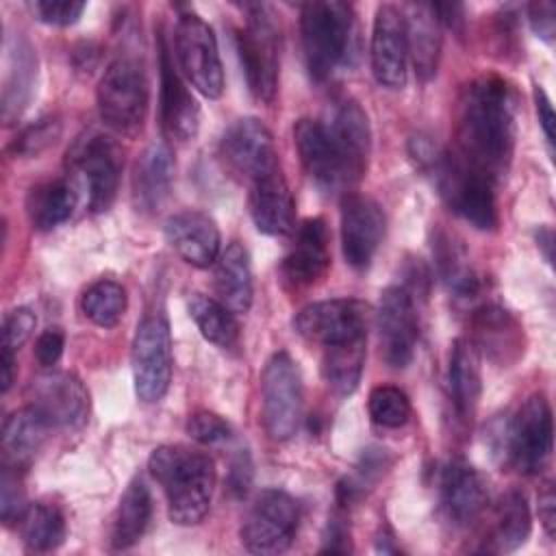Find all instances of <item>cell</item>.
<instances>
[{
    "mask_svg": "<svg viewBox=\"0 0 556 556\" xmlns=\"http://www.w3.org/2000/svg\"><path fill=\"white\" fill-rule=\"evenodd\" d=\"M473 332L478 350H482L491 361L500 365H508L517 361V356L523 352V332L519 321L504 311L502 306L486 304L476 311L473 315Z\"/></svg>",
    "mask_w": 556,
    "mask_h": 556,
    "instance_id": "25",
    "label": "cell"
},
{
    "mask_svg": "<svg viewBox=\"0 0 556 556\" xmlns=\"http://www.w3.org/2000/svg\"><path fill=\"white\" fill-rule=\"evenodd\" d=\"M17 526L24 545L33 552H50L65 539V517L54 504H28Z\"/></svg>",
    "mask_w": 556,
    "mask_h": 556,
    "instance_id": "37",
    "label": "cell"
},
{
    "mask_svg": "<svg viewBox=\"0 0 556 556\" xmlns=\"http://www.w3.org/2000/svg\"><path fill=\"white\" fill-rule=\"evenodd\" d=\"M539 521L545 534L552 539L556 530V495L552 484H545L543 491L539 493Z\"/></svg>",
    "mask_w": 556,
    "mask_h": 556,
    "instance_id": "49",
    "label": "cell"
},
{
    "mask_svg": "<svg viewBox=\"0 0 556 556\" xmlns=\"http://www.w3.org/2000/svg\"><path fill=\"white\" fill-rule=\"evenodd\" d=\"M126 304V289L115 280H98L80 298L85 317L100 328H113L122 319Z\"/></svg>",
    "mask_w": 556,
    "mask_h": 556,
    "instance_id": "38",
    "label": "cell"
},
{
    "mask_svg": "<svg viewBox=\"0 0 556 556\" xmlns=\"http://www.w3.org/2000/svg\"><path fill=\"white\" fill-rule=\"evenodd\" d=\"M26 500H24V489L20 482V469L2 465V476H0V517L7 526L13 521H20V517L26 510Z\"/></svg>",
    "mask_w": 556,
    "mask_h": 556,
    "instance_id": "43",
    "label": "cell"
},
{
    "mask_svg": "<svg viewBox=\"0 0 556 556\" xmlns=\"http://www.w3.org/2000/svg\"><path fill=\"white\" fill-rule=\"evenodd\" d=\"M174 50L185 78L204 96L219 98L224 91V67L213 28L195 13H182L174 28Z\"/></svg>",
    "mask_w": 556,
    "mask_h": 556,
    "instance_id": "11",
    "label": "cell"
},
{
    "mask_svg": "<svg viewBox=\"0 0 556 556\" xmlns=\"http://www.w3.org/2000/svg\"><path fill=\"white\" fill-rule=\"evenodd\" d=\"M165 239L176 254L193 265L208 267L222 254V237L215 219L202 211H180L165 222Z\"/></svg>",
    "mask_w": 556,
    "mask_h": 556,
    "instance_id": "23",
    "label": "cell"
},
{
    "mask_svg": "<svg viewBox=\"0 0 556 556\" xmlns=\"http://www.w3.org/2000/svg\"><path fill=\"white\" fill-rule=\"evenodd\" d=\"M215 263L217 300L226 304L232 313H248L254 295L248 250L241 243L232 241L226 245Z\"/></svg>",
    "mask_w": 556,
    "mask_h": 556,
    "instance_id": "31",
    "label": "cell"
},
{
    "mask_svg": "<svg viewBox=\"0 0 556 556\" xmlns=\"http://www.w3.org/2000/svg\"><path fill=\"white\" fill-rule=\"evenodd\" d=\"M534 102H536V115H539V124L545 132V139L549 146H554V111H552V102L547 98V93L541 87H534Z\"/></svg>",
    "mask_w": 556,
    "mask_h": 556,
    "instance_id": "50",
    "label": "cell"
},
{
    "mask_svg": "<svg viewBox=\"0 0 556 556\" xmlns=\"http://www.w3.org/2000/svg\"><path fill=\"white\" fill-rule=\"evenodd\" d=\"M152 478L163 486L167 515L178 526L200 523L215 489V463L187 445H161L148 458Z\"/></svg>",
    "mask_w": 556,
    "mask_h": 556,
    "instance_id": "4",
    "label": "cell"
},
{
    "mask_svg": "<svg viewBox=\"0 0 556 556\" xmlns=\"http://www.w3.org/2000/svg\"><path fill=\"white\" fill-rule=\"evenodd\" d=\"M298 521V502L287 491L267 489L254 500L243 519L241 543L252 554H280L291 545Z\"/></svg>",
    "mask_w": 556,
    "mask_h": 556,
    "instance_id": "13",
    "label": "cell"
},
{
    "mask_svg": "<svg viewBox=\"0 0 556 556\" xmlns=\"http://www.w3.org/2000/svg\"><path fill=\"white\" fill-rule=\"evenodd\" d=\"M304 408V387L298 363L287 352H276L261 374L263 428L274 441L295 434Z\"/></svg>",
    "mask_w": 556,
    "mask_h": 556,
    "instance_id": "9",
    "label": "cell"
},
{
    "mask_svg": "<svg viewBox=\"0 0 556 556\" xmlns=\"http://www.w3.org/2000/svg\"><path fill=\"white\" fill-rule=\"evenodd\" d=\"M408 59L413 61L419 80H430L437 74L441 56V24L430 4H408L404 11Z\"/></svg>",
    "mask_w": 556,
    "mask_h": 556,
    "instance_id": "30",
    "label": "cell"
},
{
    "mask_svg": "<svg viewBox=\"0 0 556 556\" xmlns=\"http://www.w3.org/2000/svg\"><path fill=\"white\" fill-rule=\"evenodd\" d=\"M539 245L545 248V258L552 261V230L549 228H543L539 232Z\"/></svg>",
    "mask_w": 556,
    "mask_h": 556,
    "instance_id": "53",
    "label": "cell"
},
{
    "mask_svg": "<svg viewBox=\"0 0 556 556\" xmlns=\"http://www.w3.org/2000/svg\"><path fill=\"white\" fill-rule=\"evenodd\" d=\"M37 80V56L33 46L22 37L7 43V72L2 85V119L11 124L26 109Z\"/></svg>",
    "mask_w": 556,
    "mask_h": 556,
    "instance_id": "26",
    "label": "cell"
},
{
    "mask_svg": "<svg viewBox=\"0 0 556 556\" xmlns=\"http://www.w3.org/2000/svg\"><path fill=\"white\" fill-rule=\"evenodd\" d=\"M384 211L367 195L348 193L341 204V250L343 258L354 269H365L382 237H384Z\"/></svg>",
    "mask_w": 556,
    "mask_h": 556,
    "instance_id": "19",
    "label": "cell"
},
{
    "mask_svg": "<svg viewBox=\"0 0 556 556\" xmlns=\"http://www.w3.org/2000/svg\"><path fill=\"white\" fill-rule=\"evenodd\" d=\"M252 480V463L250 456L243 452L239 454L232 463H230V471H228V486L232 493L243 495L248 491V484Z\"/></svg>",
    "mask_w": 556,
    "mask_h": 556,
    "instance_id": "48",
    "label": "cell"
},
{
    "mask_svg": "<svg viewBox=\"0 0 556 556\" xmlns=\"http://www.w3.org/2000/svg\"><path fill=\"white\" fill-rule=\"evenodd\" d=\"M371 72L387 89H402L408 74V41L404 11L395 4H382L374 17L371 30Z\"/></svg>",
    "mask_w": 556,
    "mask_h": 556,
    "instance_id": "17",
    "label": "cell"
},
{
    "mask_svg": "<svg viewBox=\"0 0 556 556\" xmlns=\"http://www.w3.org/2000/svg\"><path fill=\"white\" fill-rule=\"evenodd\" d=\"M132 380L141 402H159L172 382V334L163 315H148L137 326L132 339Z\"/></svg>",
    "mask_w": 556,
    "mask_h": 556,
    "instance_id": "12",
    "label": "cell"
},
{
    "mask_svg": "<svg viewBox=\"0 0 556 556\" xmlns=\"http://www.w3.org/2000/svg\"><path fill=\"white\" fill-rule=\"evenodd\" d=\"M65 348V334L61 328H46L35 341V358L41 367H52L61 358Z\"/></svg>",
    "mask_w": 556,
    "mask_h": 556,
    "instance_id": "46",
    "label": "cell"
},
{
    "mask_svg": "<svg viewBox=\"0 0 556 556\" xmlns=\"http://www.w3.org/2000/svg\"><path fill=\"white\" fill-rule=\"evenodd\" d=\"M174 154L167 143H150L135 163L132 193L141 208L156 211L169 195L174 182Z\"/></svg>",
    "mask_w": 556,
    "mask_h": 556,
    "instance_id": "27",
    "label": "cell"
},
{
    "mask_svg": "<svg viewBox=\"0 0 556 556\" xmlns=\"http://www.w3.org/2000/svg\"><path fill=\"white\" fill-rule=\"evenodd\" d=\"M295 330L324 348L367 337V306L352 298L321 300L304 306L295 321Z\"/></svg>",
    "mask_w": 556,
    "mask_h": 556,
    "instance_id": "15",
    "label": "cell"
},
{
    "mask_svg": "<svg viewBox=\"0 0 556 556\" xmlns=\"http://www.w3.org/2000/svg\"><path fill=\"white\" fill-rule=\"evenodd\" d=\"M76 202L78 191L70 180H41L28 189L26 217L35 230H52L72 217Z\"/></svg>",
    "mask_w": 556,
    "mask_h": 556,
    "instance_id": "32",
    "label": "cell"
},
{
    "mask_svg": "<svg viewBox=\"0 0 556 556\" xmlns=\"http://www.w3.org/2000/svg\"><path fill=\"white\" fill-rule=\"evenodd\" d=\"M152 517V497L141 478H135L117 506L113 530H111V545L113 549H128L143 536Z\"/></svg>",
    "mask_w": 556,
    "mask_h": 556,
    "instance_id": "34",
    "label": "cell"
},
{
    "mask_svg": "<svg viewBox=\"0 0 556 556\" xmlns=\"http://www.w3.org/2000/svg\"><path fill=\"white\" fill-rule=\"evenodd\" d=\"M35 326H37V317L30 308L20 306L9 311L2 324V350L15 354L30 339Z\"/></svg>",
    "mask_w": 556,
    "mask_h": 556,
    "instance_id": "44",
    "label": "cell"
},
{
    "mask_svg": "<svg viewBox=\"0 0 556 556\" xmlns=\"http://www.w3.org/2000/svg\"><path fill=\"white\" fill-rule=\"evenodd\" d=\"M293 141L311 180L326 193L354 187L365 169L371 148L367 113L358 102L341 98L330 104L324 119H300Z\"/></svg>",
    "mask_w": 556,
    "mask_h": 556,
    "instance_id": "1",
    "label": "cell"
},
{
    "mask_svg": "<svg viewBox=\"0 0 556 556\" xmlns=\"http://www.w3.org/2000/svg\"><path fill=\"white\" fill-rule=\"evenodd\" d=\"M28 404L35 406L52 428H78L89 413V393L74 374L50 371L30 380Z\"/></svg>",
    "mask_w": 556,
    "mask_h": 556,
    "instance_id": "18",
    "label": "cell"
},
{
    "mask_svg": "<svg viewBox=\"0 0 556 556\" xmlns=\"http://www.w3.org/2000/svg\"><path fill=\"white\" fill-rule=\"evenodd\" d=\"M13 376H15V354L2 350L0 354V382H2V393H7L13 384Z\"/></svg>",
    "mask_w": 556,
    "mask_h": 556,
    "instance_id": "52",
    "label": "cell"
},
{
    "mask_svg": "<svg viewBox=\"0 0 556 556\" xmlns=\"http://www.w3.org/2000/svg\"><path fill=\"white\" fill-rule=\"evenodd\" d=\"M515 115V93L504 78H473L458 98L452 152L497 185L513 161Z\"/></svg>",
    "mask_w": 556,
    "mask_h": 556,
    "instance_id": "2",
    "label": "cell"
},
{
    "mask_svg": "<svg viewBox=\"0 0 556 556\" xmlns=\"http://www.w3.org/2000/svg\"><path fill=\"white\" fill-rule=\"evenodd\" d=\"M161 126L163 132L174 141H189L195 137L200 126V106L187 83L174 67L169 50L161 39Z\"/></svg>",
    "mask_w": 556,
    "mask_h": 556,
    "instance_id": "22",
    "label": "cell"
},
{
    "mask_svg": "<svg viewBox=\"0 0 556 556\" xmlns=\"http://www.w3.org/2000/svg\"><path fill=\"white\" fill-rule=\"evenodd\" d=\"M532 530V517L528 500L521 491L513 489L500 497L493 513V530H491V545L489 552L506 554L519 549Z\"/></svg>",
    "mask_w": 556,
    "mask_h": 556,
    "instance_id": "33",
    "label": "cell"
},
{
    "mask_svg": "<svg viewBox=\"0 0 556 556\" xmlns=\"http://www.w3.org/2000/svg\"><path fill=\"white\" fill-rule=\"evenodd\" d=\"M67 165L87 193V204L93 213L106 211L117 193L122 174V152L113 139L100 132H89L67 150Z\"/></svg>",
    "mask_w": 556,
    "mask_h": 556,
    "instance_id": "10",
    "label": "cell"
},
{
    "mask_svg": "<svg viewBox=\"0 0 556 556\" xmlns=\"http://www.w3.org/2000/svg\"><path fill=\"white\" fill-rule=\"evenodd\" d=\"M35 15L52 26H70L85 11V2L76 0H37L30 4Z\"/></svg>",
    "mask_w": 556,
    "mask_h": 556,
    "instance_id": "45",
    "label": "cell"
},
{
    "mask_svg": "<svg viewBox=\"0 0 556 556\" xmlns=\"http://www.w3.org/2000/svg\"><path fill=\"white\" fill-rule=\"evenodd\" d=\"M365 343L367 337L324 348L321 374L337 395H350L358 387L365 367Z\"/></svg>",
    "mask_w": 556,
    "mask_h": 556,
    "instance_id": "35",
    "label": "cell"
},
{
    "mask_svg": "<svg viewBox=\"0 0 556 556\" xmlns=\"http://www.w3.org/2000/svg\"><path fill=\"white\" fill-rule=\"evenodd\" d=\"M437 265H439V274L441 280L445 282V287L456 293L458 298H469L478 291V276L473 271V267L469 265L467 256L463 254V250L447 237V235H439L437 239Z\"/></svg>",
    "mask_w": 556,
    "mask_h": 556,
    "instance_id": "39",
    "label": "cell"
},
{
    "mask_svg": "<svg viewBox=\"0 0 556 556\" xmlns=\"http://www.w3.org/2000/svg\"><path fill=\"white\" fill-rule=\"evenodd\" d=\"M432 13L437 15L439 24H447L450 28H458L463 24V4H454V2H434L430 4Z\"/></svg>",
    "mask_w": 556,
    "mask_h": 556,
    "instance_id": "51",
    "label": "cell"
},
{
    "mask_svg": "<svg viewBox=\"0 0 556 556\" xmlns=\"http://www.w3.org/2000/svg\"><path fill=\"white\" fill-rule=\"evenodd\" d=\"M219 152L228 169L248 182L280 167L274 137L256 117L235 119L222 137Z\"/></svg>",
    "mask_w": 556,
    "mask_h": 556,
    "instance_id": "14",
    "label": "cell"
},
{
    "mask_svg": "<svg viewBox=\"0 0 556 556\" xmlns=\"http://www.w3.org/2000/svg\"><path fill=\"white\" fill-rule=\"evenodd\" d=\"M52 426L35 406L13 410L2 426V465L26 467L46 443Z\"/></svg>",
    "mask_w": 556,
    "mask_h": 556,
    "instance_id": "28",
    "label": "cell"
},
{
    "mask_svg": "<svg viewBox=\"0 0 556 556\" xmlns=\"http://www.w3.org/2000/svg\"><path fill=\"white\" fill-rule=\"evenodd\" d=\"M61 137V122L56 117H41L30 126L22 128L11 143V152L15 156H37Z\"/></svg>",
    "mask_w": 556,
    "mask_h": 556,
    "instance_id": "41",
    "label": "cell"
},
{
    "mask_svg": "<svg viewBox=\"0 0 556 556\" xmlns=\"http://www.w3.org/2000/svg\"><path fill=\"white\" fill-rule=\"evenodd\" d=\"M410 159L428 174L443 202L465 222L480 230L497 226V206L493 182L463 163L452 150H443L428 137L417 135L408 143Z\"/></svg>",
    "mask_w": 556,
    "mask_h": 556,
    "instance_id": "3",
    "label": "cell"
},
{
    "mask_svg": "<svg viewBox=\"0 0 556 556\" xmlns=\"http://www.w3.org/2000/svg\"><path fill=\"white\" fill-rule=\"evenodd\" d=\"M280 35L263 4L248 7L245 24L237 30V52L245 83L256 100L271 102L278 89Z\"/></svg>",
    "mask_w": 556,
    "mask_h": 556,
    "instance_id": "8",
    "label": "cell"
},
{
    "mask_svg": "<svg viewBox=\"0 0 556 556\" xmlns=\"http://www.w3.org/2000/svg\"><path fill=\"white\" fill-rule=\"evenodd\" d=\"M250 215L254 226L271 237H282L295 228V200L282 169L263 174L250 182Z\"/></svg>",
    "mask_w": 556,
    "mask_h": 556,
    "instance_id": "24",
    "label": "cell"
},
{
    "mask_svg": "<svg viewBox=\"0 0 556 556\" xmlns=\"http://www.w3.org/2000/svg\"><path fill=\"white\" fill-rule=\"evenodd\" d=\"M102 122L119 135H137L148 113V78L143 63L135 56L113 59L96 89Z\"/></svg>",
    "mask_w": 556,
    "mask_h": 556,
    "instance_id": "6",
    "label": "cell"
},
{
    "mask_svg": "<svg viewBox=\"0 0 556 556\" xmlns=\"http://www.w3.org/2000/svg\"><path fill=\"white\" fill-rule=\"evenodd\" d=\"M369 417L384 428H400L410 417V402L406 393L391 384H380L369 393Z\"/></svg>",
    "mask_w": 556,
    "mask_h": 556,
    "instance_id": "40",
    "label": "cell"
},
{
    "mask_svg": "<svg viewBox=\"0 0 556 556\" xmlns=\"http://www.w3.org/2000/svg\"><path fill=\"white\" fill-rule=\"evenodd\" d=\"M497 452L521 473H539L552 454V408L543 395H530L497 432Z\"/></svg>",
    "mask_w": 556,
    "mask_h": 556,
    "instance_id": "7",
    "label": "cell"
},
{
    "mask_svg": "<svg viewBox=\"0 0 556 556\" xmlns=\"http://www.w3.org/2000/svg\"><path fill=\"white\" fill-rule=\"evenodd\" d=\"M439 500L450 523L458 528L469 526L486 508V482L471 465L450 460L439 478Z\"/></svg>",
    "mask_w": 556,
    "mask_h": 556,
    "instance_id": "21",
    "label": "cell"
},
{
    "mask_svg": "<svg viewBox=\"0 0 556 556\" xmlns=\"http://www.w3.org/2000/svg\"><path fill=\"white\" fill-rule=\"evenodd\" d=\"M380 354L387 365L402 369L413 361L417 345V313L408 289L387 287L376 311Z\"/></svg>",
    "mask_w": 556,
    "mask_h": 556,
    "instance_id": "16",
    "label": "cell"
},
{
    "mask_svg": "<svg viewBox=\"0 0 556 556\" xmlns=\"http://www.w3.org/2000/svg\"><path fill=\"white\" fill-rule=\"evenodd\" d=\"M330 265V252H328V228L321 217L304 219L293 237V243L289 252L282 258L280 271L285 282H289L295 289L311 287L324 274Z\"/></svg>",
    "mask_w": 556,
    "mask_h": 556,
    "instance_id": "20",
    "label": "cell"
},
{
    "mask_svg": "<svg viewBox=\"0 0 556 556\" xmlns=\"http://www.w3.org/2000/svg\"><path fill=\"white\" fill-rule=\"evenodd\" d=\"M187 434L202 443V445H217V443H224L230 439L232 434V428L230 424L217 415V413H211V410H198L193 415H189L187 419Z\"/></svg>",
    "mask_w": 556,
    "mask_h": 556,
    "instance_id": "42",
    "label": "cell"
},
{
    "mask_svg": "<svg viewBox=\"0 0 556 556\" xmlns=\"http://www.w3.org/2000/svg\"><path fill=\"white\" fill-rule=\"evenodd\" d=\"M187 311L206 341L219 348H230L237 343L239 324L235 319V313L219 300L202 293H193L187 300Z\"/></svg>",
    "mask_w": 556,
    "mask_h": 556,
    "instance_id": "36",
    "label": "cell"
},
{
    "mask_svg": "<svg viewBox=\"0 0 556 556\" xmlns=\"http://www.w3.org/2000/svg\"><path fill=\"white\" fill-rule=\"evenodd\" d=\"M354 15L350 4L337 0H313L302 7L300 33L308 74L326 80L345 59L352 41Z\"/></svg>",
    "mask_w": 556,
    "mask_h": 556,
    "instance_id": "5",
    "label": "cell"
},
{
    "mask_svg": "<svg viewBox=\"0 0 556 556\" xmlns=\"http://www.w3.org/2000/svg\"><path fill=\"white\" fill-rule=\"evenodd\" d=\"M556 4L554 2H532L528 4V17L532 24V30L545 39L552 41L554 28H556Z\"/></svg>",
    "mask_w": 556,
    "mask_h": 556,
    "instance_id": "47",
    "label": "cell"
},
{
    "mask_svg": "<svg viewBox=\"0 0 556 556\" xmlns=\"http://www.w3.org/2000/svg\"><path fill=\"white\" fill-rule=\"evenodd\" d=\"M450 400L460 419H471L482 389L480 350L471 339H456L447 367Z\"/></svg>",
    "mask_w": 556,
    "mask_h": 556,
    "instance_id": "29",
    "label": "cell"
}]
</instances>
